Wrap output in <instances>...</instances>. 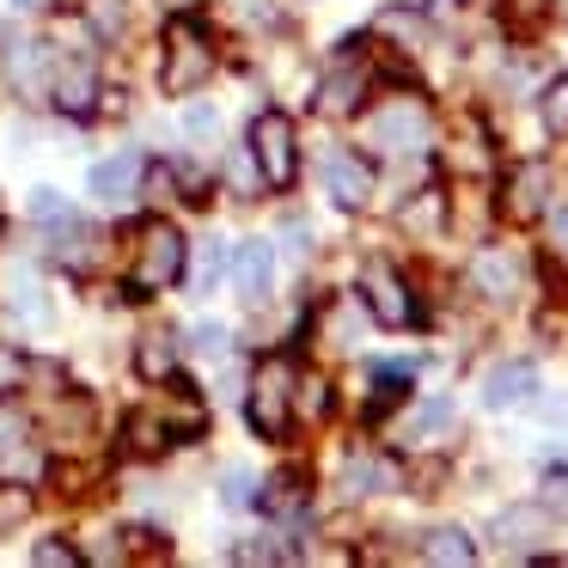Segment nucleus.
I'll use <instances>...</instances> for the list:
<instances>
[{
	"mask_svg": "<svg viewBox=\"0 0 568 568\" xmlns=\"http://www.w3.org/2000/svg\"><path fill=\"white\" fill-rule=\"evenodd\" d=\"M251 428L263 434V440H282L287 434V416H294V367H287V355H263L257 373H251Z\"/></svg>",
	"mask_w": 568,
	"mask_h": 568,
	"instance_id": "1",
	"label": "nucleus"
},
{
	"mask_svg": "<svg viewBox=\"0 0 568 568\" xmlns=\"http://www.w3.org/2000/svg\"><path fill=\"white\" fill-rule=\"evenodd\" d=\"M251 160H257V178L270 190H287L300 178V135L287 123V111H263L251 123Z\"/></svg>",
	"mask_w": 568,
	"mask_h": 568,
	"instance_id": "2",
	"label": "nucleus"
},
{
	"mask_svg": "<svg viewBox=\"0 0 568 568\" xmlns=\"http://www.w3.org/2000/svg\"><path fill=\"white\" fill-rule=\"evenodd\" d=\"M434 141V116L422 99H385L379 111L367 116V148L385 153H422Z\"/></svg>",
	"mask_w": 568,
	"mask_h": 568,
	"instance_id": "3",
	"label": "nucleus"
},
{
	"mask_svg": "<svg viewBox=\"0 0 568 568\" xmlns=\"http://www.w3.org/2000/svg\"><path fill=\"white\" fill-rule=\"evenodd\" d=\"M214 74V43L202 38L190 19H172V31H165V92H196L202 80Z\"/></svg>",
	"mask_w": 568,
	"mask_h": 568,
	"instance_id": "4",
	"label": "nucleus"
},
{
	"mask_svg": "<svg viewBox=\"0 0 568 568\" xmlns=\"http://www.w3.org/2000/svg\"><path fill=\"white\" fill-rule=\"evenodd\" d=\"M184 263H190V245L172 221H148L141 233V257H135V287H172L184 282Z\"/></svg>",
	"mask_w": 568,
	"mask_h": 568,
	"instance_id": "5",
	"label": "nucleus"
},
{
	"mask_svg": "<svg viewBox=\"0 0 568 568\" xmlns=\"http://www.w3.org/2000/svg\"><path fill=\"white\" fill-rule=\"evenodd\" d=\"M361 300H367V312L385 324V331H404V324H416V300H409L404 275L385 270V263H367V270H361Z\"/></svg>",
	"mask_w": 568,
	"mask_h": 568,
	"instance_id": "6",
	"label": "nucleus"
},
{
	"mask_svg": "<svg viewBox=\"0 0 568 568\" xmlns=\"http://www.w3.org/2000/svg\"><path fill=\"white\" fill-rule=\"evenodd\" d=\"M324 190H331L336 209H367L373 196V165L355 148H331L324 153Z\"/></svg>",
	"mask_w": 568,
	"mask_h": 568,
	"instance_id": "7",
	"label": "nucleus"
},
{
	"mask_svg": "<svg viewBox=\"0 0 568 568\" xmlns=\"http://www.w3.org/2000/svg\"><path fill=\"white\" fill-rule=\"evenodd\" d=\"M226 275H233L239 300L263 306V300H270V282H275V251L263 245V239H239V251L226 257Z\"/></svg>",
	"mask_w": 568,
	"mask_h": 568,
	"instance_id": "8",
	"label": "nucleus"
},
{
	"mask_svg": "<svg viewBox=\"0 0 568 568\" xmlns=\"http://www.w3.org/2000/svg\"><path fill=\"white\" fill-rule=\"evenodd\" d=\"M501 209H507V221H538L544 209H550V165L544 160H531V165H519L514 178H507V190H501Z\"/></svg>",
	"mask_w": 568,
	"mask_h": 568,
	"instance_id": "9",
	"label": "nucleus"
},
{
	"mask_svg": "<svg viewBox=\"0 0 568 568\" xmlns=\"http://www.w3.org/2000/svg\"><path fill=\"white\" fill-rule=\"evenodd\" d=\"M141 178H148V160H141V153H111V160L92 165L87 190H92V202H129V190H135Z\"/></svg>",
	"mask_w": 568,
	"mask_h": 568,
	"instance_id": "10",
	"label": "nucleus"
},
{
	"mask_svg": "<svg viewBox=\"0 0 568 568\" xmlns=\"http://www.w3.org/2000/svg\"><path fill=\"white\" fill-rule=\"evenodd\" d=\"M495 538H501V550H538V538H550V507H507V514H495Z\"/></svg>",
	"mask_w": 568,
	"mask_h": 568,
	"instance_id": "11",
	"label": "nucleus"
},
{
	"mask_svg": "<svg viewBox=\"0 0 568 568\" xmlns=\"http://www.w3.org/2000/svg\"><path fill=\"white\" fill-rule=\"evenodd\" d=\"M531 392H538V373H531L526 361H507V367L483 373V404L489 409H514V404H526Z\"/></svg>",
	"mask_w": 568,
	"mask_h": 568,
	"instance_id": "12",
	"label": "nucleus"
},
{
	"mask_svg": "<svg viewBox=\"0 0 568 568\" xmlns=\"http://www.w3.org/2000/svg\"><path fill=\"white\" fill-rule=\"evenodd\" d=\"M470 282H477L489 300H514L519 294V263L501 257V251H483V257L470 263Z\"/></svg>",
	"mask_w": 568,
	"mask_h": 568,
	"instance_id": "13",
	"label": "nucleus"
},
{
	"mask_svg": "<svg viewBox=\"0 0 568 568\" xmlns=\"http://www.w3.org/2000/svg\"><path fill=\"white\" fill-rule=\"evenodd\" d=\"M361 99H367V74H361V68H343V74L324 80L318 111H324V116H355V111H361Z\"/></svg>",
	"mask_w": 568,
	"mask_h": 568,
	"instance_id": "14",
	"label": "nucleus"
},
{
	"mask_svg": "<svg viewBox=\"0 0 568 568\" xmlns=\"http://www.w3.org/2000/svg\"><path fill=\"white\" fill-rule=\"evenodd\" d=\"M373 26H379V38H397L404 50H422V38H428V19H422L416 7H385Z\"/></svg>",
	"mask_w": 568,
	"mask_h": 568,
	"instance_id": "15",
	"label": "nucleus"
},
{
	"mask_svg": "<svg viewBox=\"0 0 568 568\" xmlns=\"http://www.w3.org/2000/svg\"><path fill=\"white\" fill-rule=\"evenodd\" d=\"M428 562H453V568H465V562H477V544H470L458 526H440V531H428Z\"/></svg>",
	"mask_w": 568,
	"mask_h": 568,
	"instance_id": "16",
	"label": "nucleus"
},
{
	"mask_svg": "<svg viewBox=\"0 0 568 568\" xmlns=\"http://www.w3.org/2000/svg\"><path fill=\"white\" fill-rule=\"evenodd\" d=\"M13 80L26 92L50 87V55H43V43H19V50H13Z\"/></svg>",
	"mask_w": 568,
	"mask_h": 568,
	"instance_id": "17",
	"label": "nucleus"
},
{
	"mask_svg": "<svg viewBox=\"0 0 568 568\" xmlns=\"http://www.w3.org/2000/svg\"><path fill=\"white\" fill-rule=\"evenodd\" d=\"M141 373H148V379H172V373H178V348H172V336H165V331H153L148 336V343H141Z\"/></svg>",
	"mask_w": 568,
	"mask_h": 568,
	"instance_id": "18",
	"label": "nucleus"
},
{
	"mask_svg": "<svg viewBox=\"0 0 568 568\" xmlns=\"http://www.w3.org/2000/svg\"><path fill=\"white\" fill-rule=\"evenodd\" d=\"M31 507H38V495L26 483H0V531H19L31 519Z\"/></svg>",
	"mask_w": 568,
	"mask_h": 568,
	"instance_id": "19",
	"label": "nucleus"
},
{
	"mask_svg": "<svg viewBox=\"0 0 568 568\" xmlns=\"http://www.w3.org/2000/svg\"><path fill=\"white\" fill-rule=\"evenodd\" d=\"M221 270H226V251L214 245V239H209V245H196V275H190V294L209 300L214 282H221Z\"/></svg>",
	"mask_w": 568,
	"mask_h": 568,
	"instance_id": "20",
	"label": "nucleus"
},
{
	"mask_svg": "<svg viewBox=\"0 0 568 568\" xmlns=\"http://www.w3.org/2000/svg\"><path fill=\"white\" fill-rule=\"evenodd\" d=\"M392 483H397L392 458H355L348 465V489H392Z\"/></svg>",
	"mask_w": 568,
	"mask_h": 568,
	"instance_id": "21",
	"label": "nucleus"
},
{
	"mask_svg": "<svg viewBox=\"0 0 568 568\" xmlns=\"http://www.w3.org/2000/svg\"><path fill=\"white\" fill-rule=\"evenodd\" d=\"M544 129H550V135H568V74H556L550 87H544Z\"/></svg>",
	"mask_w": 568,
	"mask_h": 568,
	"instance_id": "22",
	"label": "nucleus"
},
{
	"mask_svg": "<svg viewBox=\"0 0 568 568\" xmlns=\"http://www.w3.org/2000/svg\"><path fill=\"white\" fill-rule=\"evenodd\" d=\"M446 422H453V404H446V397H428V404L409 416V440H428L434 428H446Z\"/></svg>",
	"mask_w": 568,
	"mask_h": 568,
	"instance_id": "23",
	"label": "nucleus"
},
{
	"mask_svg": "<svg viewBox=\"0 0 568 568\" xmlns=\"http://www.w3.org/2000/svg\"><path fill=\"white\" fill-rule=\"evenodd\" d=\"M129 446H135V453H165V446H172V428H160V422H129Z\"/></svg>",
	"mask_w": 568,
	"mask_h": 568,
	"instance_id": "24",
	"label": "nucleus"
},
{
	"mask_svg": "<svg viewBox=\"0 0 568 568\" xmlns=\"http://www.w3.org/2000/svg\"><path fill=\"white\" fill-rule=\"evenodd\" d=\"M62 104H68V111H87V104H92V74H87V68H68Z\"/></svg>",
	"mask_w": 568,
	"mask_h": 568,
	"instance_id": "25",
	"label": "nucleus"
},
{
	"mask_svg": "<svg viewBox=\"0 0 568 568\" xmlns=\"http://www.w3.org/2000/svg\"><path fill=\"white\" fill-rule=\"evenodd\" d=\"M13 312H19V318H31V324H50V300H38V287H31V282H19L13 287Z\"/></svg>",
	"mask_w": 568,
	"mask_h": 568,
	"instance_id": "26",
	"label": "nucleus"
},
{
	"mask_svg": "<svg viewBox=\"0 0 568 568\" xmlns=\"http://www.w3.org/2000/svg\"><path fill=\"white\" fill-rule=\"evenodd\" d=\"M226 7H233L245 26H275V19H282V7H275V0H226Z\"/></svg>",
	"mask_w": 568,
	"mask_h": 568,
	"instance_id": "27",
	"label": "nucleus"
},
{
	"mask_svg": "<svg viewBox=\"0 0 568 568\" xmlns=\"http://www.w3.org/2000/svg\"><path fill=\"white\" fill-rule=\"evenodd\" d=\"M544 13H550V0H507V26L514 31H531Z\"/></svg>",
	"mask_w": 568,
	"mask_h": 568,
	"instance_id": "28",
	"label": "nucleus"
},
{
	"mask_svg": "<svg viewBox=\"0 0 568 568\" xmlns=\"http://www.w3.org/2000/svg\"><path fill=\"white\" fill-rule=\"evenodd\" d=\"M190 348H196V355H226V331H221V324H209V318H202L196 324V331H190Z\"/></svg>",
	"mask_w": 568,
	"mask_h": 568,
	"instance_id": "29",
	"label": "nucleus"
},
{
	"mask_svg": "<svg viewBox=\"0 0 568 568\" xmlns=\"http://www.w3.org/2000/svg\"><path fill=\"white\" fill-rule=\"evenodd\" d=\"M221 501L226 507H251V501H257V489H251L245 470H226V477H221Z\"/></svg>",
	"mask_w": 568,
	"mask_h": 568,
	"instance_id": "30",
	"label": "nucleus"
},
{
	"mask_svg": "<svg viewBox=\"0 0 568 568\" xmlns=\"http://www.w3.org/2000/svg\"><path fill=\"white\" fill-rule=\"evenodd\" d=\"M31 214H38V221H55V226L74 221V214H68V202L55 196V190H38V196H31Z\"/></svg>",
	"mask_w": 568,
	"mask_h": 568,
	"instance_id": "31",
	"label": "nucleus"
},
{
	"mask_svg": "<svg viewBox=\"0 0 568 568\" xmlns=\"http://www.w3.org/2000/svg\"><path fill=\"white\" fill-rule=\"evenodd\" d=\"M31 556H38V568H43V562H50V568H74V562H80V556L68 550V544H55V538H50V544H38Z\"/></svg>",
	"mask_w": 568,
	"mask_h": 568,
	"instance_id": "32",
	"label": "nucleus"
},
{
	"mask_svg": "<svg viewBox=\"0 0 568 568\" xmlns=\"http://www.w3.org/2000/svg\"><path fill=\"white\" fill-rule=\"evenodd\" d=\"M434 214H440V196H434V190H422V202H409L404 221H409V226H428Z\"/></svg>",
	"mask_w": 568,
	"mask_h": 568,
	"instance_id": "33",
	"label": "nucleus"
},
{
	"mask_svg": "<svg viewBox=\"0 0 568 568\" xmlns=\"http://www.w3.org/2000/svg\"><path fill=\"white\" fill-rule=\"evenodd\" d=\"M19 379H26V361H19L13 348H0V392H13Z\"/></svg>",
	"mask_w": 568,
	"mask_h": 568,
	"instance_id": "34",
	"label": "nucleus"
},
{
	"mask_svg": "<svg viewBox=\"0 0 568 568\" xmlns=\"http://www.w3.org/2000/svg\"><path fill=\"white\" fill-rule=\"evenodd\" d=\"M550 239H556V257L568 263V209H562V214H556V221H550Z\"/></svg>",
	"mask_w": 568,
	"mask_h": 568,
	"instance_id": "35",
	"label": "nucleus"
},
{
	"mask_svg": "<svg viewBox=\"0 0 568 568\" xmlns=\"http://www.w3.org/2000/svg\"><path fill=\"white\" fill-rule=\"evenodd\" d=\"M544 489H550L556 507H568V470H550V483H544Z\"/></svg>",
	"mask_w": 568,
	"mask_h": 568,
	"instance_id": "36",
	"label": "nucleus"
},
{
	"mask_svg": "<svg viewBox=\"0 0 568 568\" xmlns=\"http://www.w3.org/2000/svg\"><path fill=\"white\" fill-rule=\"evenodd\" d=\"M184 123H190V129H196V135H209V129H214V111H209V104H196V111H190V116H184Z\"/></svg>",
	"mask_w": 568,
	"mask_h": 568,
	"instance_id": "37",
	"label": "nucleus"
},
{
	"mask_svg": "<svg viewBox=\"0 0 568 568\" xmlns=\"http://www.w3.org/2000/svg\"><path fill=\"white\" fill-rule=\"evenodd\" d=\"M306 409H312V416L324 409V379H306Z\"/></svg>",
	"mask_w": 568,
	"mask_h": 568,
	"instance_id": "38",
	"label": "nucleus"
},
{
	"mask_svg": "<svg viewBox=\"0 0 568 568\" xmlns=\"http://www.w3.org/2000/svg\"><path fill=\"white\" fill-rule=\"evenodd\" d=\"M13 7H26V13H38V7H50V0H13Z\"/></svg>",
	"mask_w": 568,
	"mask_h": 568,
	"instance_id": "39",
	"label": "nucleus"
},
{
	"mask_svg": "<svg viewBox=\"0 0 568 568\" xmlns=\"http://www.w3.org/2000/svg\"><path fill=\"white\" fill-rule=\"evenodd\" d=\"M562 19H568V0H562Z\"/></svg>",
	"mask_w": 568,
	"mask_h": 568,
	"instance_id": "40",
	"label": "nucleus"
}]
</instances>
